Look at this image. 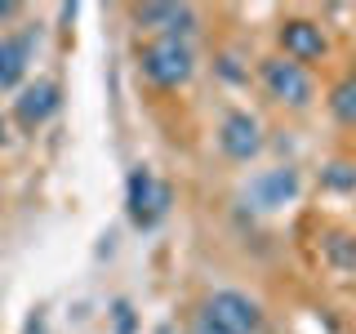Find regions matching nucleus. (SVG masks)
Masks as SVG:
<instances>
[{
    "mask_svg": "<svg viewBox=\"0 0 356 334\" xmlns=\"http://www.w3.org/2000/svg\"><path fill=\"white\" fill-rule=\"evenodd\" d=\"M330 107H334V116H339L343 125H356V72H352V76H343V81L334 85Z\"/></svg>",
    "mask_w": 356,
    "mask_h": 334,
    "instance_id": "nucleus-11",
    "label": "nucleus"
},
{
    "mask_svg": "<svg viewBox=\"0 0 356 334\" xmlns=\"http://www.w3.org/2000/svg\"><path fill=\"white\" fill-rule=\"evenodd\" d=\"M116 321H120V334H129L134 317H129V303H116Z\"/></svg>",
    "mask_w": 356,
    "mask_h": 334,
    "instance_id": "nucleus-13",
    "label": "nucleus"
},
{
    "mask_svg": "<svg viewBox=\"0 0 356 334\" xmlns=\"http://www.w3.org/2000/svg\"><path fill=\"white\" fill-rule=\"evenodd\" d=\"M170 183H161L152 170H134L129 174V196H125V205H129V218H134V228H156L165 214H170Z\"/></svg>",
    "mask_w": 356,
    "mask_h": 334,
    "instance_id": "nucleus-2",
    "label": "nucleus"
},
{
    "mask_svg": "<svg viewBox=\"0 0 356 334\" xmlns=\"http://www.w3.org/2000/svg\"><path fill=\"white\" fill-rule=\"evenodd\" d=\"M0 138H5V120H0Z\"/></svg>",
    "mask_w": 356,
    "mask_h": 334,
    "instance_id": "nucleus-16",
    "label": "nucleus"
},
{
    "mask_svg": "<svg viewBox=\"0 0 356 334\" xmlns=\"http://www.w3.org/2000/svg\"><path fill=\"white\" fill-rule=\"evenodd\" d=\"M27 54L31 45L27 40H0V89H14L22 81V72H27Z\"/></svg>",
    "mask_w": 356,
    "mask_h": 334,
    "instance_id": "nucleus-10",
    "label": "nucleus"
},
{
    "mask_svg": "<svg viewBox=\"0 0 356 334\" xmlns=\"http://www.w3.org/2000/svg\"><path fill=\"white\" fill-rule=\"evenodd\" d=\"M294 192H298V174L294 170H267V174H259L250 183V196L259 200V209L285 205V200H294Z\"/></svg>",
    "mask_w": 356,
    "mask_h": 334,
    "instance_id": "nucleus-9",
    "label": "nucleus"
},
{
    "mask_svg": "<svg viewBox=\"0 0 356 334\" xmlns=\"http://www.w3.org/2000/svg\"><path fill=\"white\" fill-rule=\"evenodd\" d=\"M325 178H330L334 187H356V170H352V165H334Z\"/></svg>",
    "mask_w": 356,
    "mask_h": 334,
    "instance_id": "nucleus-12",
    "label": "nucleus"
},
{
    "mask_svg": "<svg viewBox=\"0 0 356 334\" xmlns=\"http://www.w3.org/2000/svg\"><path fill=\"white\" fill-rule=\"evenodd\" d=\"M276 40H281V49H285L281 58L298 63V67L321 63V58H325V49H330V40H325V31H321V22H312V18H285L281 31H276Z\"/></svg>",
    "mask_w": 356,
    "mask_h": 334,
    "instance_id": "nucleus-5",
    "label": "nucleus"
},
{
    "mask_svg": "<svg viewBox=\"0 0 356 334\" xmlns=\"http://www.w3.org/2000/svg\"><path fill=\"white\" fill-rule=\"evenodd\" d=\"M200 317H205L209 326H218L222 334H259V326H263L259 303L236 294V289H218V294L200 308Z\"/></svg>",
    "mask_w": 356,
    "mask_h": 334,
    "instance_id": "nucleus-4",
    "label": "nucleus"
},
{
    "mask_svg": "<svg viewBox=\"0 0 356 334\" xmlns=\"http://www.w3.org/2000/svg\"><path fill=\"white\" fill-rule=\"evenodd\" d=\"M138 67H143V76H147L152 85L174 89V85H183L187 76H192L196 54H192V45L183 36H152L138 49Z\"/></svg>",
    "mask_w": 356,
    "mask_h": 334,
    "instance_id": "nucleus-1",
    "label": "nucleus"
},
{
    "mask_svg": "<svg viewBox=\"0 0 356 334\" xmlns=\"http://www.w3.org/2000/svg\"><path fill=\"white\" fill-rule=\"evenodd\" d=\"M218 148L232 156V161H254L263 148V134H259V120L250 111H232L227 120L218 125Z\"/></svg>",
    "mask_w": 356,
    "mask_h": 334,
    "instance_id": "nucleus-6",
    "label": "nucleus"
},
{
    "mask_svg": "<svg viewBox=\"0 0 356 334\" xmlns=\"http://www.w3.org/2000/svg\"><path fill=\"white\" fill-rule=\"evenodd\" d=\"M192 334H222V330H218V326H209L205 317H196V326H192Z\"/></svg>",
    "mask_w": 356,
    "mask_h": 334,
    "instance_id": "nucleus-14",
    "label": "nucleus"
},
{
    "mask_svg": "<svg viewBox=\"0 0 356 334\" xmlns=\"http://www.w3.org/2000/svg\"><path fill=\"white\" fill-rule=\"evenodd\" d=\"M54 111H58V85L54 81H36L22 89V98L14 103V116L22 125H40V120H49Z\"/></svg>",
    "mask_w": 356,
    "mask_h": 334,
    "instance_id": "nucleus-8",
    "label": "nucleus"
},
{
    "mask_svg": "<svg viewBox=\"0 0 356 334\" xmlns=\"http://www.w3.org/2000/svg\"><path fill=\"white\" fill-rule=\"evenodd\" d=\"M161 334H174V330H161Z\"/></svg>",
    "mask_w": 356,
    "mask_h": 334,
    "instance_id": "nucleus-17",
    "label": "nucleus"
},
{
    "mask_svg": "<svg viewBox=\"0 0 356 334\" xmlns=\"http://www.w3.org/2000/svg\"><path fill=\"white\" fill-rule=\"evenodd\" d=\"M14 9H18L14 0H0V18H9V14H14Z\"/></svg>",
    "mask_w": 356,
    "mask_h": 334,
    "instance_id": "nucleus-15",
    "label": "nucleus"
},
{
    "mask_svg": "<svg viewBox=\"0 0 356 334\" xmlns=\"http://www.w3.org/2000/svg\"><path fill=\"white\" fill-rule=\"evenodd\" d=\"M134 22L161 31V36H183V31H192V9L187 5H138Z\"/></svg>",
    "mask_w": 356,
    "mask_h": 334,
    "instance_id": "nucleus-7",
    "label": "nucleus"
},
{
    "mask_svg": "<svg viewBox=\"0 0 356 334\" xmlns=\"http://www.w3.org/2000/svg\"><path fill=\"white\" fill-rule=\"evenodd\" d=\"M259 76H263L267 98H276V103H285V107H307L312 94H316V89H312L307 67H298V63H289V58H263Z\"/></svg>",
    "mask_w": 356,
    "mask_h": 334,
    "instance_id": "nucleus-3",
    "label": "nucleus"
}]
</instances>
